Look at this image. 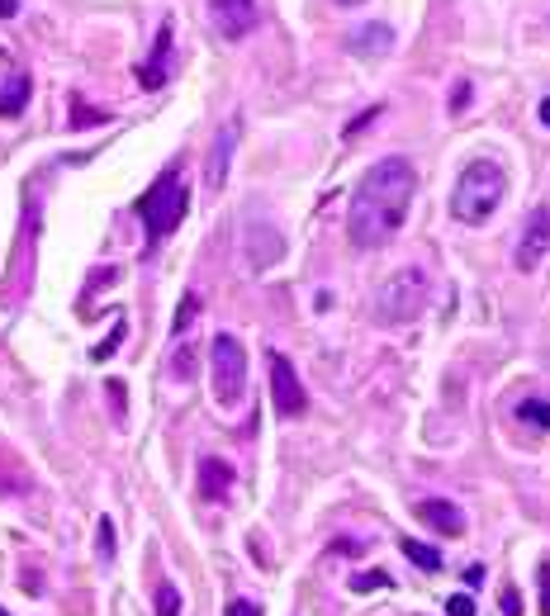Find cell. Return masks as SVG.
I'll return each instance as SVG.
<instances>
[{
    "label": "cell",
    "instance_id": "cell-30",
    "mask_svg": "<svg viewBox=\"0 0 550 616\" xmlns=\"http://www.w3.org/2000/svg\"><path fill=\"white\" fill-rule=\"evenodd\" d=\"M541 124L550 128V100H541Z\"/></svg>",
    "mask_w": 550,
    "mask_h": 616
},
{
    "label": "cell",
    "instance_id": "cell-8",
    "mask_svg": "<svg viewBox=\"0 0 550 616\" xmlns=\"http://www.w3.org/2000/svg\"><path fill=\"white\" fill-rule=\"evenodd\" d=\"M209 19L228 43H242L257 29V0H209Z\"/></svg>",
    "mask_w": 550,
    "mask_h": 616
},
{
    "label": "cell",
    "instance_id": "cell-5",
    "mask_svg": "<svg viewBox=\"0 0 550 616\" xmlns=\"http://www.w3.org/2000/svg\"><path fill=\"white\" fill-rule=\"evenodd\" d=\"M209 384H214V399L223 408H238L247 394V351L233 332H219L209 346Z\"/></svg>",
    "mask_w": 550,
    "mask_h": 616
},
{
    "label": "cell",
    "instance_id": "cell-24",
    "mask_svg": "<svg viewBox=\"0 0 550 616\" xmlns=\"http://www.w3.org/2000/svg\"><path fill=\"white\" fill-rule=\"evenodd\" d=\"M541 612L550 616V560L541 564Z\"/></svg>",
    "mask_w": 550,
    "mask_h": 616
},
{
    "label": "cell",
    "instance_id": "cell-23",
    "mask_svg": "<svg viewBox=\"0 0 550 616\" xmlns=\"http://www.w3.org/2000/svg\"><path fill=\"white\" fill-rule=\"evenodd\" d=\"M223 616H261V607H257V602H247V598H233Z\"/></svg>",
    "mask_w": 550,
    "mask_h": 616
},
{
    "label": "cell",
    "instance_id": "cell-20",
    "mask_svg": "<svg viewBox=\"0 0 550 616\" xmlns=\"http://www.w3.org/2000/svg\"><path fill=\"white\" fill-rule=\"evenodd\" d=\"M119 342H124V323H114V332H110V342H100L91 351L95 361H105V356H114V351H119Z\"/></svg>",
    "mask_w": 550,
    "mask_h": 616
},
{
    "label": "cell",
    "instance_id": "cell-2",
    "mask_svg": "<svg viewBox=\"0 0 550 616\" xmlns=\"http://www.w3.org/2000/svg\"><path fill=\"white\" fill-rule=\"evenodd\" d=\"M508 195V176L494 157H475L456 176V195H451V214L465 223V228H479L498 214V204Z\"/></svg>",
    "mask_w": 550,
    "mask_h": 616
},
{
    "label": "cell",
    "instance_id": "cell-21",
    "mask_svg": "<svg viewBox=\"0 0 550 616\" xmlns=\"http://www.w3.org/2000/svg\"><path fill=\"white\" fill-rule=\"evenodd\" d=\"M15 76H19V67H15V62H10V53L0 48V95L10 91V81H15Z\"/></svg>",
    "mask_w": 550,
    "mask_h": 616
},
{
    "label": "cell",
    "instance_id": "cell-29",
    "mask_svg": "<svg viewBox=\"0 0 550 616\" xmlns=\"http://www.w3.org/2000/svg\"><path fill=\"white\" fill-rule=\"evenodd\" d=\"M15 10H19V0H0V15H5V19L15 15Z\"/></svg>",
    "mask_w": 550,
    "mask_h": 616
},
{
    "label": "cell",
    "instance_id": "cell-26",
    "mask_svg": "<svg viewBox=\"0 0 550 616\" xmlns=\"http://www.w3.org/2000/svg\"><path fill=\"white\" fill-rule=\"evenodd\" d=\"M100 555H114V526L100 522Z\"/></svg>",
    "mask_w": 550,
    "mask_h": 616
},
{
    "label": "cell",
    "instance_id": "cell-25",
    "mask_svg": "<svg viewBox=\"0 0 550 616\" xmlns=\"http://www.w3.org/2000/svg\"><path fill=\"white\" fill-rule=\"evenodd\" d=\"M465 105H470V81H460L456 91H451V109H456V114H460V109H465Z\"/></svg>",
    "mask_w": 550,
    "mask_h": 616
},
{
    "label": "cell",
    "instance_id": "cell-31",
    "mask_svg": "<svg viewBox=\"0 0 550 616\" xmlns=\"http://www.w3.org/2000/svg\"><path fill=\"white\" fill-rule=\"evenodd\" d=\"M337 5H361V0H337Z\"/></svg>",
    "mask_w": 550,
    "mask_h": 616
},
{
    "label": "cell",
    "instance_id": "cell-27",
    "mask_svg": "<svg viewBox=\"0 0 550 616\" xmlns=\"http://www.w3.org/2000/svg\"><path fill=\"white\" fill-rule=\"evenodd\" d=\"M465 583H470V588H479V583H484V564H470V569H465Z\"/></svg>",
    "mask_w": 550,
    "mask_h": 616
},
{
    "label": "cell",
    "instance_id": "cell-6",
    "mask_svg": "<svg viewBox=\"0 0 550 616\" xmlns=\"http://www.w3.org/2000/svg\"><path fill=\"white\" fill-rule=\"evenodd\" d=\"M266 365H271L275 413H280V417H304V408H309V394H304V380L294 375L290 356H280V351H266Z\"/></svg>",
    "mask_w": 550,
    "mask_h": 616
},
{
    "label": "cell",
    "instance_id": "cell-4",
    "mask_svg": "<svg viewBox=\"0 0 550 616\" xmlns=\"http://www.w3.org/2000/svg\"><path fill=\"white\" fill-rule=\"evenodd\" d=\"M427 294H432V285H427V271L422 266H404L399 275H389L385 285H380V294H375V323H413L422 308H427Z\"/></svg>",
    "mask_w": 550,
    "mask_h": 616
},
{
    "label": "cell",
    "instance_id": "cell-1",
    "mask_svg": "<svg viewBox=\"0 0 550 616\" xmlns=\"http://www.w3.org/2000/svg\"><path fill=\"white\" fill-rule=\"evenodd\" d=\"M413 195H418V171L408 166V157H385L375 162L361 176L356 195H351L347 209V237L361 247V252H375L399 237L408 209H413Z\"/></svg>",
    "mask_w": 550,
    "mask_h": 616
},
{
    "label": "cell",
    "instance_id": "cell-32",
    "mask_svg": "<svg viewBox=\"0 0 550 616\" xmlns=\"http://www.w3.org/2000/svg\"><path fill=\"white\" fill-rule=\"evenodd\" d=\"M0 616H10V612H5V607H0Z\"/></svg>",
    "mask_w": 550,
    "mask_h": 616
},
{
    "label": "cell",
    "instance_id": "cell-19",
    "mask_svg": "<svg viewBox=\"0 0 550 616\" xmlns=\"http://www.w3.org/2000/svg\"><path fill=\"white\" fill-rule=\"evenodd\" d=\"M370 588H389V574H351V593H370Z\"/></svg>",
    "mask_w": 550,
    "mask_h": 616
},
{
    "label": "cell",
    "instance_id": "cell-28",
    "mask_svg": "<svg viewBox=\"0 0 550 616\" xmlns=\"http://www.w3.org/2000/svg\"><path fill=\"white\" fill-rule=\"evenodd\" d=\"M503 612H508V616H517V612H522V602H517V593H513V588L503 593Z\"/></svg>",
    "mask_w": 550,
    "mask_h": 616
},
{
    "label": "cell",
    "instance_id": "cell-12",
    "mask_svg": "<svg viewBox=\"0 0 550 616\" xmlns=\"http://www.w3.org/2000/svg\"><path fill=\"white\" fill-rule=\"evenodd\" d=\"M418 517L432 526V531H441V536H460V531H465V512H460L456 503H446V498H422Z\"/></svg>",
    "mask_w": 550,
    "mask_h": 616
},
{
    "label": "cell",
    "instance_id": "cell-7",
    "mask_svg": "<svg viewBox=\"0 0 550 616\" xmlns=\"http://www.w3.org/2000/svg\"><path fill=\"white\" fill-rule=\"evenodd\" d=\"M550 252V204H536L532 214H527V223H522V242H517V271L527 275L541 266V256Z\"/></svg>",
    "mask_w": 550,
    "mask_h": 616
},
{
    "label": "cell",
    "instance_id": "cell-3",
    "mask_svg": "<svg viewBox=\"0 0 550 616\" xmlns=\"http://www.w3.org/2000/svg\"><path fill=\"white\" fill-rule=\"evenodd\" d=\"M138 214H143V228L152 242H166V237L181 228V218L190 214V185H185L181 171H166L157 176V185L138 200Z\"/></svg>",
    "mask_w": 550,
    "mask_h": 616
},
{
    "label": "cell",
    "instance_id": "cell-18",
    "mask_svg": "<svg viewBox=\"0 0 550 616\" xmlns=\"http://www.w3.org/2000/svg\"><path fill=\"white\" fill-rule=\"evenodd\" d=\"M195 313H200V294H185V304H181V313H176V337H181L185 327L195 323Z\"/></svg>",
    "mask_w": 550,
    "mask_h": 616
},
{
    "label": "cell",
    "instance_id": "cell-15",
    "mask_svg": "<svg viewBox=\"0 0 550 616\" xmlns=\"http://www.w3.org/2000/svg\"><path fill=\"white\" fill-rule=\"evenodd\" d=\"M24 105H29V76L19 72L15 81H10V91L0 95V114H5V119H15V114H19Z\"/></svg>",
    "mask_w": 550,
    "mask_h": 616
},
{
    "label": "cell",
    "instance_id": "cell-22",
    "mask_svg": "<svg viewBox=\"0 0 550 616\" xmlns=\"http://www.w3.org/2000/svg\"><path fill=\"white\" fill-rule=\"evenodd\" d=\"M446 616H475V602L465 593H456V598H446Z\"/></svg>",
    "mask_w": 550,
    "mask_h": 616
},
{
    "label": "cell",
    "instance_id": "cell-14",
    "mask_svg": "<svg viewBox=\"0 0 550 616\" xmlns=\"http://www.w3.org/2000/svg\"><path fill=\"white\" fill-rule=\"evenodd\" d=\"M399 550H404L408 560L418 564L422 574H437V569H441V555H437V550H432V545H422V541H413V536H404V541H399Z\"/></svg>",
    "mask_w": 550,
    "mask_h": 616
},
{
    "label": "cell",
    "instance_id": "cell-13",
    "mask_svg": "<svg viewBox=\"0 0 550 616\" xmlns=\"http://www.w3.org/2000/svg\"><path fill=\"white\" fill-rule=\"evenodd\" d=\"M228 489H233V465L219 460V455H204L200 460V493L204 498H223Z\"/></svg>",
    "mask_w": 550,
    "mask_h": 616
},
{
    "label": "cell",
    "instance_id": "cell-16",
    "mask_svg": "<svg viewBox=\"0 0 550 616\" xmlns=\"http://www.w3.org/2000/svg\"><path fill=\"white\" fill-rule=\"evenodd\" d=\"M517 417H522L527 427H536V432H550V403L546 399H522L517 403Z\"/></svg>",
    "mask_w": 550,
    "mask_h": 616
},
{
    "label": "cell",
    "instance_id": "cell-10",
    "mask_svg": "<svg viewBox=\"0 0 550 616\" xmlns=\"http://www.w3.org/2000/svg\"><path fill=\"white\" fill-rule=\"evenodd\" d=\"M238 138H242V119H228V124H223V133L214 138L209 166H204V181H209V190H223V181H228V162H233V147H238Z\"/></svg>",
    "mask_w": 550,
    "mask_h": 616
},
{
    "label": "cell",
    "instance_id": "cell-11",
    "mask_svg": "<svg viewBox=\"0 0 550 616\" xmlns=\"http://www.w3.org/2000/svg\"><path fill=\"white\" fill-rule=\"evenodd\" d=\"M347 53L356 57H389L394 53V29L389 24H361L347 34Z\"/></svg>",
    "mask_w": 550,
    "mask_h": 616
},
{
    "label": "cell",
    "instance_id": "cell-9",
    "mask_svg": "<svg viewBox=\"0 0 550 616\" xmlns=\"http://www.w3.org/2000/svg\"><path fill=\"white\" fill-rule=\"evenodd\" d=\"M171 19H162V29H157V43H152V57H147L143 67H138V86L143 91H162L166 76H171Z\"/></svg>",
    "mask_w": 550,
    "mask_h": 616
},
{
    "label": "cell",
    "instance_id": "cell-17",
    "mask_svg": "<svg viewBox=\"0 0 550 616\" xmlns=\"http://www.w3.org/2000/svg\"><path fill=\"white\" fill-rule=\"evenodd\" d=\"M157 616H181V593L171 583H157Z\"/></svg>",
    "mask_w": 550,
    "mask_h": 616
}]
</instances>
